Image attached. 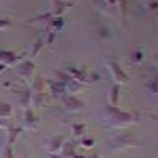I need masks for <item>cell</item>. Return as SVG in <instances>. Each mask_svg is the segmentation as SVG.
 <instances>
[{
  "mask_svg": "<svg viewBox=\"0 0 158 158\" xmlns=\"http://www.w3.org/2000/svg\"><path fill=\"white\" fill-rule=\"evenodd\" d=\"M90 158H100V156H98V155H92Z\"/></svg>",
  "mask_w": 158,
  "mask_h": 158,
  "instance_id": "obj_36",
  "label": "cell"
},
{
  "mask_svg": "<svg viewBox=\"0 0 158 158\" xmlns=\"http://www.w3.org/2000/svg\"><path fill=\"white\" fill-rule=\"evenodd\" d=\"M60 100H62V108H65V111L68 112H79L84 108V101L76 98L74 95H63L60 97Z\"/></svg>",
  "mask_w": 158,
  "mask_h": 158,
  "instance_id": "obj_5",
  "label": "cell"
},
{
  "mask_svg": "<svg viewBox=\"0 0 158 158\" xmlns=\"http://www.w3.org/2000/svg\"><path fill=\"white\" fill-rule=\"evenodd\" d=\"M5 68H6V67H5V65H2V63H0V74H2V73L5 71Z\"/></svg>",
  "mask_w": 158,
  "mask_h": 158,
  "instance_id": "obj_34",
  "label": "cell"
},
{
  "mask_svg": "<svg viewBox=\"0 0 158 158\" xmlns=\"http://www.w3.org/2000/svg\"><path fill=\"white\" fill-rule=\"evenodd\" d=\"M81 144H82L84 149H92L95 146V141L92 138H81Z\"/></svg>",
  "mask_w": 158,
  "mask_h": 158,
  "instance_id": "obj_26",
  "label": "cell"
},
{
  "mask_svg": "<svg viewBox=\"0 0 158 158\" xmlns=\"http://www.w3.org/2000/svg\"><path fill=\"white\" fill-rule=\"evenodd\" d=\"M118 94H120V87H118V84H115L111 89V104L112 106H115L117 101H118Z\"/></svg>",
  "mask_w": 158,
  "mask_h": 158,
  "instance_id": "obj_25",
  "label": "cell"
},
{
  "mask_svg": "<svg viewBox=\"0 0 158 158\" xmlns=\"http://www.w3.org/2000/svg\"><path fill=\"white\" fill-rule=\"evenodd\" d=\"M11 125L5 120V118H0V130H8Z\"/></svg>",
  "mask_w": 158,
  "mask_h": 158,
  "instance_id": "obj_30",
  "label": "cell"
},
{
  "mask_svg": "<svg viewBox=\"0 0 158 158\" xmlns=\"http://www.w3.org/2000/svg\"><path fill=\"white\" fill-rule=\"evenodd\" d=\"M33 71H35V63L32 60H22L18 65V74L22 79H30L32 74H33Z\"/></svg>",
  "mask_w": 158,
  "mask_h": 158,
  "instance_id": "obj_9",
  "label": "cell"
},
{
  "mask_svg": "<svg viewBox=\"0 0 158 158\" xmlns=\"http://www.w3.org/2000/svg\"><path fill=\"white\" fill-rule=\"evenodd\" d=\"M120 8V19H122V24L123 27H127L128 22H127V18H128V0H117V5Z\"/></svg>",
  "mask_w": 158,
  "mask_h": 158,
  "instance_id": "obj_17",
  "label": "cell"
},
{
  "mask_svg": "<svg viewBox=\"0 0 158 158\" xmlns=\"http://www.w3.org/2000/svg\"><path fill=\"white\" fill-rule=\"evenodd\" d=\"M106 65H108V70L112 76V79L117 82V84H128L130 82V76L125 73V70L115 62V59L112 57H108L106 59Z\"/></svg>",
  "mask_w": 158,
  "mask_h": 158,
  "instance_id": "obj_3",
  "label": "cell"
},
{
  "mask_svg": "<svg viewBox=\"0 0 158 158\" xmlns=\"http://www.w3.org/2000/svg\"><path fill=\"white\" fill-rule=\"evenodd\" d=\"M51 19H52V15H51V13H44V15L35 16L33 19H30V21H27V22H29V24H48Z\"/></svg>",
  "mask_w": 158,
  "mask_h": 158,
  "instance_id": "obj_21",
  "label": "cell"
},
{
  "mask_svg": "<svg viewBox=\"0 0 158 158\" xmlns=\"http://www.w3.org/2000/svg\"><path fill=\"white\" fill-rule=\"evenodd\" d=\"M63 87H65V95H76V94H79V92L82 90L84 85L76 82V81H73V79H70L68 82L63 84Z\"/></svg>",
  "mask_w": 158,
  "mask_h": 158,
  "instance_id": "obj_14",
  "label": "cell"
},
{
  "mask_svg": "<svg viewBox=\"0 0 158 158\" xmlns=\"http://www.w3.org/2000/svg\"><path fill=\"white\" fill-rule=\"evenodd\" d=\"M65 73H67L73 81L79 82V84H84L87 82V77H89V71L85 68H77V67H68L67 70H65Z\"/></svg>",
  "mask_w": 158,
  "mask_h": 158,
  "instance_id": "obj_6",
  "label": "cell"
},
{
  "mask_svg": "<svg viewBox=\"0 0 158 158\" xmlns=\"http://www.w3.org/2000/svg\"><path fill=\"white\" fill-rule=\"evenodd\" d=\"M40 125V117L29 108L24 112V128L25 130H36Z\"/></svg>",
  "mask_w": 158,
  "mask_h": 158,
  "instance_id": "obj_8",
  "label": "cell"
},
{
  "mask_svg": "<svg viewBox=\"0 0 158 158\" xmlns=\"http://www.w3.org/2000/svg\"><path fill=\"white\" fill-rule=\"evenodd\" d=\"M60 152H62L60 155L63 158H71L76 153V142H67V141H65V144L62 146Z\"/></svg>",
  "mask_w": 158,
  "mask_h": 158,
  "instance_id": "obj_16",
  "label": "cell"
},
{
  "mask_svg": "<svg viewBox=\"0 0 158 158\" xmlns=\"http://www.w3.org/2000/svg\"><path fill=\"white\" fill-rule=\"evenodd\" d=\"M63 25H65V21H63L60 16H57V18H52V19L46 24V27H48V32L57 33V32H60V30L63 29Z\"/></svg>",
  "mask_w": 158,
  "mask_h": 158,
  "instance_id": "obj_15",
  "label": "cell"
},
{
  "mask_svg": "<svg viewBox=\"0 0 158 158\" xmlns=\"http://www.w3.org/2000/svg\"><path fill=\"white\" fill-rule=\"evenodd\" d=\"M106 118H108L106 122L111 128H125L136 123L139 120V114L131 111H120L117 106L109 104L106 108Z\"/></svg>",
  "mask_w": 158,
  "mask_h": 158,
  "instance_id": "obj_1",
  "label": "cell"
},
{
  "mask_svg": "<svg viewBox=\"0 0 158 158\" xmlns=\"http://www.w3.org/2000/svg\"><path fill=\"white\" fill-rule=\"evenodd\" d=\"M21 104H22L24 109L30 108V89H25L21 94Z\"/></svg>",
  "mask_w": 158,
  "mask_h": 158,
  "instance_id": "obj_23",
  "label": "cell"
},
{
  "mask_svg": "<svg viewBox=\"0 0 158 158\" xmlns=\"http://www.w3.org/2000/svg\"><path fill=\"white\" fill-rule=\"evenodd\" d=\"M49 158H63V156H62V155H57V153H56V155H49Z\"/></svg>",
  "mask_w": 158,
  "mask_h": 158,
  "instance_id": "obj_35",
  "label": "cell"
},
{
  "mask_svg": "<svg viewBox=\"0 0 158 158\" xmlns=\"http://www.w3.org/2000/svg\"><path fill=\"white\" fill-rule=\"evenodd\" d=\"M150 2H156V0H150Z\"/></svg>",
  "mask_w": 158,
  "mask_h": 158,
  "instance_id": "obj_37",
  "label": "cell"
},
{
  "mask_svg": "<svg viewBox=\"0 0 158 158\" xmlns=\"http://www.w3.org/2000/svg\"><path fill=\"white\" fill-rule=\"evenodd\" d=\"M97 81H100V74L98 73H89L87 82H97Z\"/></svg>",
  "mask_w": 158,
  "mask_h": 158,
  "instance_id": "obj_27",
  "label": "cell"
},
{
  "mask_svg": "<svg viewBox=\"0 0 158 158\" xmlns=\"http://www.w3.org/2000/svg\"><path fill=\"white\" fill-rule=\"evenodd\" d=\"M68 6H71V3L65 2V0H52V2H51V11H49V13L52 15V18H57V16H60Z\"/></svg>",
  "mask_w": 158,
  "mask_h": 158,
  "instance_id": "obj_11",
  "label": "cell"
},
{
  "mask_svg": "<svg viewBox=\"0 0 158 158\" xmlns=\"http://www.w3.org/2000/svg\"><path fill=\"white\" fill-rule=\"evenodd\" d=\"M13 114V108L11 104L5 103V101H0V118H6Z\"/></svg>",
  "mask_w": 158,
  "mask_h": 158,
  "instance_id": "obj_22",
  "label": "cell"
},
{
  "mask_svg": "<svg viewBox=\"0 0 158 158\" xmlns=\"http://www.w3.org/2000/svg\"><path fill=\"white\" fill-rule=\"evenodd\" d=\"M149 8L150 10H156V2H150L149 3Z\"/></svg>",
  "mask_w": 158,
  "mask_h": 158,
  "instance_id": "obj_31",
  "label": "cell"
},
{
  "mask_svg": "<svg viewBox=\"0 0 158 158\" xmlns=\"http://www.w3.org/2000/svg\"><path fill=\"white\" fill-rule=\"evenodd\" d=\"M21 133H22V128H19V127H10L6 130V146H11V147L15 146V142L18 141Z\"/></svg>",
  "mask_w": 158,
  "mask_h": 158,
  "instance_id": "obj_13",
  "label": "cell"
},
{
  "mask_svg": "<svg viewBox=\"0 0 158 158\" xmlns=\"http://www.w3.org/2000/svg\"><path fill=\"white\" fill-rule=\"evenodd\" d=\"M63 144H65V136H63V135H59V136L51 138L49 142H48L46 152H48L49 155H56L57 152H60V149H62Z\"/></svg>",
  "mask_w": 158,
  "mask_h": 158,
  "instance_id": "obj_10",
  "label": "cell"
},
{
  "mask_svg": "<svg viewBox=\"0 0 158 158\" xmlns=\"http://www.w3.org/2000/svg\"><path fill=\"white\" fill-rule=\"evenodd\" d=\"M95 3L98 5V8L104 13V15H109V16H114V13H115V8L109 6L104 0H95Z\"/></svg>",
  "mask_w": 158,
  "mask_h": 158,
  "instance_id": "obj_20",
  "label": "cell"
},
{
  "mask_svg": "<svg viewBox=\"0 0 158 158\" xmlns=\"http://www.w3.org/2000/svg\"><path fill=\"white\" fill-rule=\"evenodd\" d=\"M135 146H136V139L130 133H122L111 141V150H114V152H122V150L135 147Z\"/></svg>",
  "mask_w": 158,
  "mask_h": 158,
  "instance_id": "obj_2",
  "label": "cell"
},
{
  "mask_svg": "<svg viewBox=\"0 0 158 158\" xmlns=\"http://www.w3.org/2000/svg\"><path fill=\"white\" fill-rule=\"evenodd\" d=\"M44 101V82H43V77H36L33 87L30 89V106L33 108H40Z\"/></svg>",
  "mask_w": 158,
  "mask_h": 158,
  "instance_id": "obj_4",
  "label": "cell"
},
{
  "mask_svg": "<svg viewBox=\"0 0 158 158\" xmlns=\"http://www.w3.org/2000/svg\"><path fill=\"white\" fill-rule=\"evenodd\" d=\"M48 85H49V94L52 98H60L65 95V87H63V82L60 81H48Z\"/></svg>",
  "mask_w": 158,
  "mask_h": 158,
  "instance_id": "obj_12",
  "label": "cell"
},
{
  "mask_svg": "<svg viewBox=\"0 0 158 158\" xmlns=\"http://www.w3.org/2000/svg\"><path fill=\"white\" fill-rule=\"evenodd\" d=\"M44 48V38L43 36H40L36 41H35V44H33V49H32V52H30V60L33 62V59L40 54V51H41Z\"/></svg>",
  "mask_w": 158,
  "mask_h": 158,
  "instance_id": "obj_19",
  "label": "cell"
},
{
  "mask_svg": "<svg viewBox=\"0 0 158 158\" xmlns=\"http://www.w3.org/2000/svg\"><path fill=\"white\" fill-rule=\"evenodd\" d=\"M3 158H15L13 156V147L11 146H6L5 150H3Z\"/></svg>",
  "mask_w": 158,
  "mask_h": 158,
  "instance_id": "obj_28",
  "label": "cell"
},
{
  "mask_svg": "<svg viewBox=\"0 0 158 158\" xmlns=\"http://www.w3.org/2000/svg\"><path fill=\"white\" fill-rule=\"evenodd\" d=\"M71 133H73V136H74L76 139L84 138V133H85V125H84V123H81V122H74V123L71 125Z\"/></svg>",
  "mask_w": 158,
  "mask_h": 158,
  "instance_id": "obj_18",
  "label": "cell"
},
{
  "mask_svg": "<svg viewBox=\"0 0 158 158\" xmlns=\"http://www.w3.org/2000/svg\"><path fill=\"white\" fill-rule=\"evenodd\" d=\"M131 63H141L144 60V52L141 49H135L133 52H131Z\"/></svg>",
  "mask_w": 158,
  "mask_h": 158,
  "instance_id": "obj_24",
  "label": "cell"
},
{
  "mask_svg": "<svg viewBox=\"0 0 158 158\" xmlns=\"http://www.w3.org/2000/svg\"><path fill=\"white\" fill-rule=\"evenodd\" d=\"M2 85H3V89H8V87H11V81H5Z\"/></svg>",
  "mask_w": 158,
  "mask_h": 158,
  "instance_id": "obj_32",
  "label": "cell"
},
{
  "mask_svg": "<svg viewBox=\"0 0 158 158\" xmlns=\"http://www.w3.org/2000/svg\"><path fill=\"white\" fill-rule=\"evenodd\" d=\"M71 158H87V156H84V155H77V153H74Z\"/></svg>",
  "mask_w": 158,
  "mask_h": 158,
  "instance_id": "obj_33",
  "label": "cell"
},
{
  "mask_svg": "<svg viewBox=\"0 0 158 158\" xmlns=\"http://www.w3.org/2000/svg\"><path fill=\"white\" fill-rule=\"evenodd\" d=\"M10 25H11V21L10 19H0V30L10 27Z\"/></svg>",
  "mask_w": 158,
  "mask_h": 158,
  "instance_id": "obj_29",
  "label": "cell"
},
{
  "mask_svg": "<svg viewBox=\"0 0 158 158\" xmlns=\"http://www.w3.org/2000/svg\"><path fill=\"white\" fill-rule=\"evenodd\" d=\"M22 56H18L16 52L13 51H5L0 49V63L5 65V67H13V65H18Z\"/></svg>",
  "mask_w": 158,
  "mask_h": 158,
  "instance_id": "obj_7",
  "label": "cell"
}]
</instances>
